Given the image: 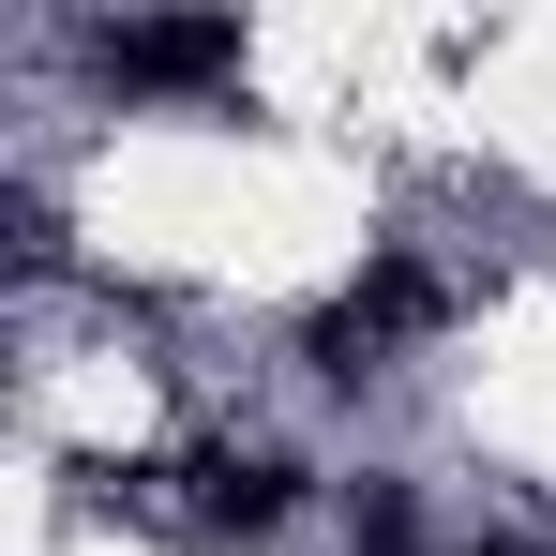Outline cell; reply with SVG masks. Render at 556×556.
I'll list each match as a JSON object with an SVG mask.
<instances>
[{
	"label": "cell",
	"instance_id": "obj_1",
	"mask_svg": "<svg viewBox=\"0 0 556 556\" xmlns=\"http://www.w3.org/2000/svg\"><path fill=\"white\" fill-rule=\"evenodd\" d=\"M301 496H316V466L271 452V437H195L181 452V511L211 542H271V527H301Z\"/></svg>",
	"mask_w": 556,
	"mask_h": 556
},
{
	"label": "cell",
	"instance_id": "obj_2",
	"mask_svg": "<svg viewBox=\"0 0 556 556\" xmlns=\"http://www.w3.org/2000/svg\"><path fill=\"white\" fill-rule=\"evenodd\" d=\"M76 46H91L105 91H211V76H241V15H105Z\"/></svg>",
	"mask_w": 556,
	"mask_h": 556
},
{
	"label": "cell",
	"instance_id": "obj_3",
	"mask_svg": "<svg viewBox=\"0 0 556 556\" xmlns=\"http://www.w3.org/2000/svg\"><path fill=\"white\" fill-rule=\"evenodd\" d=\"M481 556H511V542H481Z\"/></svg>",
	"mask_w": 556,
	"mask_h": 556
}]
</instances>
